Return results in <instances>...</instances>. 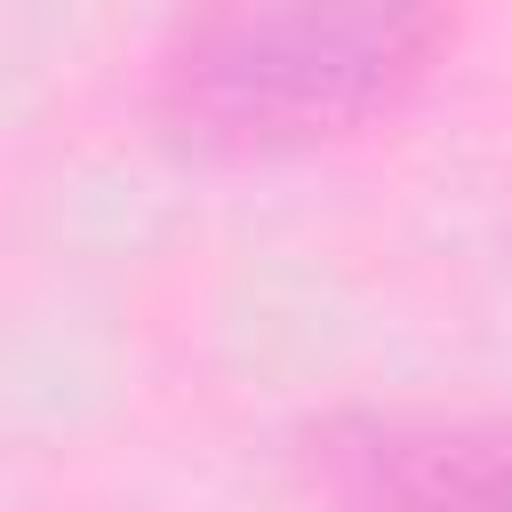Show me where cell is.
<instances>
[{
	"label": "cell",
	"instance_id": "6da1fadb",
	"mask_svg": "<svg viewBox=\"0 0 512 512\" xmlns=\"http://www.w3.org/2000/svg\"><path fill=\"white\" fill-rule=\"evenodd\" d=\"M448 0H192L160 104L208 144H312L384 112L440 48Z\"/></svg>",
	"mask_w": 512,
	"mask_h": 512
},
{
	"label": "cell",
	"instance_id": "7a4b0ae2",
	"mask_svg": "<svg viewBox=\"0 0 512 512\" xmlns=\"http://www.w3.org/2000/svg\"><path fill=\"white\" fill-rule=\"evenodd\" d=\"M360 512H512V432L496 424H384L344 456Z\"/></svg>",
	"mask_w": 512,
	"mask_h": 512
}]
</instances>
